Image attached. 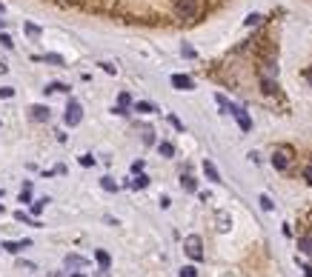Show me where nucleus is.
I'll use <instances>...</instances> for the list:
<instances>
[{
    "instance_id": "obj_33",
    "label": "nucleus",
    "mask_w": 312,
    "mask_h": 277,
    "mask_svg": "<svg viewBox=\"0 0 312 277\" xmlns=\"http://www.w3.org/2000/svg\"><path fill=\"white\" fill-rule=\"evenodd\" d=\"M304 180L312 186V166H307V169H304Z\"/></svg>"
},
{
    "instance_id": "obj_25",
    "label": "nucleus",
    "mask_w": 312,
    "mask_h": 277,
    "mask_svg": "<svg viewBox=\"0 0 312 277\" xmlns=\"http://www.w3.org/2000/svg\"><path fill=\"white\" fill-rule=\"evenodd\" d=\"M181 277H198V269L195 266H184L181 269Z\"/></svg>"
},
{
    "instance_id": "obj_20",
    "label": "nucleus",
    "mask_w": 312,
    "mask_h": 277,
    "mask_svg": "<svg viewBox=\"0 0 312 277\" xmlns=\"http://www.w3.org/2000/svg\"><path fill=\"white\" fill-rule=\"evenodd\" d=\"M298 249H301L304 254H310V257H312V237H301Z\"/></svg>"
},
{
    "instance_id": "obj_32",
    "label": "nucleus",
    "mask_w": 312,
    "mask_h": 277,
    "mask_svg": "<svg viewBox=\"0 0 312 277\" xmlns=\"http://www.w3.org/2000/svg\"><path fill=\"white\" fill-rule=\"evenodd\" d=\"M132 172H135V174L143 172V160H135V163H132Z\"/></svg>"
},
{
    "instance_id": "obj_4",
    "label": "nucleus",
    "mask_w": 312,
    "mask_h": 277,
    "mask_svg": "<svg viewBox=\"0 0 312 277\" xmlns=\"http://www.w3.org/2000/svg\"><path fill=\"white\" fill-rule=\"evenodd\" d=\"M0 249L9 252V254H17V252H23V249H32V240H29V237H26V240H3Z\"/></svg>"
},
{
    "instance_id": "obj_29",
    "label": "nucleus",
    "mask_w": 312,
    "mask_h": 277,
    "mask_svg": "<svg viewBox=\"0 0 312 277\" xmlns=\"http://www.w3.org/2000/svg\"><path fill=\"white\" fill-rule=\"evenodd\" d=\"M0 43H3L6 49H12V46H14V43H12V37H9V35H3V32H0Z\"/></svg>"
},
{
    "instance_id": "obj_3",
    "label": "nucleus",
    "mask_w": 312,
    "mask_h": 277,
    "mask_svg": "<svg viewBox=\"0 0 312 277\" xmlns=\"http://www.w3.org/2000/svg\"><path fill=\"white\" fill-rule=\"evenodd\" d=\"M175 12L181 14L184 20H192L198 14V3L195 0H178V3H175Z\"/></svg>"
},
{
    "instance_id": "obj_41",
    "label": "nucleus",
    "mask_w": 312,
    "mask_h": 277,
    "mask_svg": "<svg viewBox=\"0 0 312 277\" xmlns=\"http://www.w3.org/2000/svg\"><path fill=\"white\" fill-rule=\"evenodd\" d=\"M0 14H3V3H0Z\"/></svg>"
},
{
    "instance_id": "obj_7",
    "label": "nucleus",
    "mask_w": 312,
    "mask_h": 277,
    "mask_svg": "<svg viewBox=\"0 0 312 277\" xmlns=\"http://www.w3.org/2000/svg\"><path fill=\"white\" fill-rule=\"evenodd\" d=\"M49 117H52L49 106H32V120H37V123H46Z\"/></svg>"
},
{
    "instance_id": "obj_30",
    "label": "nucleus",
    "mask_w": 312,
    "mask_h": 277,
    "mask_svg": "<svg viewBox=\"0 0 312 277\" xmlns=\"http://www.w3.org/2000/svg\"><path fill=\"white\" fill-rule=\"evenodd\" d=\"M261 23V14H249V17H246V26H258Z\"/></svg>"
},
{
    "instance_id": "obj_12",
    "label": "nucleus",
    "mask_w": 312,
    "mask_h": 277,
    "mask_svg": "<svg viewBox=\"0 0 312 277\" xmlns=\"http://www.w3.org/2000/svg\"><path fill=\"white\" fill-rule=\"evenodd\" d=\"M181 186H184V192H198V180L192 174H184L181 177Z\"/></svg>"
},
{
    "instance_id": "obj_16",
    "label": "nucleus",
    "mask_w": 312,
    "mask_h": 277,
    "mask_svg": "<svg viewBox=\"0 0 312 277\" xmlns=\"http://www.w3.org/2000/svg\"><path fill=\"white\" fill-rule=\"evenodd\" d=\"M261 86H264L266 94H275V92H278V86H275V80H272V77H261Z\"/></svg>"
},
{
    "instance_id": "obj_44",
    "label": "nucleus",
    "mask_w": 312,
    "mask_h": 277,
    "mask_svg": "<svg viewBox=\"0 0 312 277\" xmlns=\"http://www.w3.org/2000/svg\"><path fill=\"white\" fill-rule=\"evenodd\" d=\"M0 197H3V192H0Z\"/></svg>"
},
{
    "instance_id": "obj_28",
    "label": "nucleus",
    "mask_w": 312,
    "mask_h": 277,
    "mask_svg": "<svg viewBox=\"0 0 312 277\" xmlns=\"http://www.w3.org/2000/svg\"><path fill=\"white\" fill-rule=\"evenodd\" d=\"M81 166H86V169H89V166H95V157H92V154H83V157H81Z\"/></svg>"
},
{
    "instance_id": "obj_10",
    "label": "nucleus",
    "mask_w": 312,
    "mask_h": 277,
    "mask_svg": "<svg viewBox=\"0 0 312 277\" xmlns=\"http://www.w3.org/2000/svg\"><path fill=\"white\" fill-rule=\"evenodd\" d=\"M95 260H98V266H101V272H106V269L112 266V257H109V252H104V249L95 252Z\"/></svg>"
},
{
    "instance_id": "obj_14",
    "label": "nucleus",
    "mask_w": 312,
    "mask_h": 277,
    "mask_svg": "<svg viewBox=\"0 0 312 277\" xmlns=\"http://www.w3.org/2000/svg\"><path fill=\"white\" fill-rule=\"evenodd\" d=\"M149 186V177L140 172V174H135V180H132V189H146Z\"/></svg>"
},
{
    "instance_id": "obj_2",
    "label": "nucleus",
    "mask_w": 312,
    "mask_h": 277,
    "mask_svg": "<svg viewBox=\"0 0 312 277\" xmlns=\"http://www.w3.org/2000/svg\"><path fill=\"white\" fill-rule=\"evenodd\" d=\"M81 117H83V109H81V103L72 97L69 106H66V115H63V123H66V126H78V123H81Z\"/></svg>"
},
{
    "instance_id": "obj_8",
    "label": "nucleus",
    "mask_w": 312,
    "mask_h": 277,
    "mask_svg": "<svg viewBox=\"0 0 312 277\" xmlns=\"http://www.w3.org/2000/svg\"><path fill=\"white\" fill-rule=\"evenodd\" d=\"M66 269H86V257H81V254H66Z\"/></svg>"
},
{
    "instance_id": "obj_37",
    "label": "nucleus",
    "mask_w": 312,
    "mask_h": 277,
    "mask_svg": "<svg viewBox=\"0 0 312 277\" xmlns=\"http://www.w3.org/2000/svg\"><path fill=\"white\" fill-rule=\"evenodd\" d=\"M3 26H6V20H3V14H0V29H3Z\"/></svg>"
},
{
    "instance_id": "obj_38",
    "label": "nucleus",
    "mask_w": 312,
    "mask_h": 277,
    "mask_svg": "<svg viewBox=\"0 0 312 277\" xmlns=\"http://www.w3.org/2000/svg\"><path fill=\"white\" fill-rule=\"evenodd\" d=\"M69 277H86V275H81V272H78V275H69Z\"/></svg>"
},
{
    "instance_id": "obj_13",
    "label": "nucleus",
    "mask_w": 312,
    "mask_h": 277,
    "mask_svg": "<svg viewBox=\"0 0 312 277\" xmlns=\"http://www.w3.org/2000/svg\"><path fill=\"white\" fill-rule=\"evenodd\" d=\"M14 220H17V223H26V226H43L40 220H32L26 211H14Z\"/></svg>"
},
{
    "instance_id": "obj_36",
    "label": "nucleus",
    "mask_w": 312,
    "mask_h": 277,
    "mask_svg": "<svg viewBox=\"0 0 312 277\" xmlns=\"http://www.w3.org/2000/svg\"><path fill=\"white\" fill-rule=\"evenodd\" d=\"M304 275H307V277H312V269H310V266H304Z\"/></svg>"
},
{
    "instance_id": "obj_19",
    "label": "nucleus",
    "mask_w": 312,
    "mask_h": 277,
    "mask_svg": "<svg viewBox=\"0 0 312 277\" xmlns=\"http://www.w3.org/2000/svg\"><path fill=\"white\" fill-rule=\"evenodd\" d=\"M20 203H32V183H23V189H20Z\"/></svg>"
},
{
    "instance_id": "obj_22",
    "label": "nucleus",
    "mask_w": 312,
    "mask_h": 277,
    "mask_svg": "<svg viewBox=\"0 0 312 277\" xmlns=\"http://www.w3.org/2000/svg\"><path fill=\"white\" fill-rule=\"evenodd\" d=\"M23 32H26L29 37H37V35H40V26H35V23H26V26H23Z\"/></svg>"
},
{
    "instance_id": "obj_17",
    "label": "nucleus",
    "mask_w": 312,
    "mask_h": 277,
    "mask_svg": "<svg viewBox=\"0 0 312 277\" xmlns=\"http://www.w3.org/2000/svg\"><path fill=\"white\" fill-rule=\"evenodd\" d=\"M135 112H140V115H152V112H155V106L146 103V100H140V103H135Z\"/></svg>"
},
{
    "instance_id": "obj_31",
    "label": "nucleus",
    "mask_w": 312,
    "mask_h": 277,
    "mask_svg": "<svg viewBox=\"0 0 312 277\" xmlns=\"http://www.w3.org/2000/svg\"><path fill=\"white\" fill-rule=\"evenodd\" d=\"M12 94H14L12 86H3V89H0V97H12Z\"/></svg>"
},
{
    "instance_id": "obj_18",
    "label": "nucleus",
    "mask_w": 312,
    "mask_h": 277,
    "mask_svg": "<svg viewBox=\"0 0 312 277\" xmlns=\"http://www.w3.org/2000/svg\"><path fill=\"white\" fill-rule=\"evenodd\" d=\"M158 151H161V157H172L175 146H172V143H158Z\"/></svg>"
},
{
    "instance_id": "obj_26",
    "label": "nucleus",
    "mask_w": 312,
    "mask_h": 277,
    "mask_svg": "<svg viewBox=\"0 0 312 277\" xmlns=\"http://www.w3.org/2000/svg\"><path fill=\"white\" fill-rule=\"evenodd\" d=\"M215 100H218V106H220V109H223V112H232L229 100H226V97H223V94H218V97H215Z\"/></svg>"
},
{
    "instance_id": "obj_23",
    "label": "nucleus",
    "mask_w": 312,
    "mask_h": 277,
    "mask_svg": "<svg viewBox=\"0 0 312 277\" xmlns=\"http://www.w3.org/2000/svg\"><path fill=\"white\" fill-rule=\"evenodd\" d=\"M101 186H104L106 192H117V183L112 180V177H104V180H101Z\"/></svg>"
},
{
    "instance_id": "obj_9",
    "label": "nucleus",
    "mask_w": 312,
    "mask_h": 277,
    "mask_svg": "<svg viewBox=\"0 0 312 277\" xmlns=\"http://www.w3.org/2000/svg\"><path fill=\"white\" fill-rule=\"evenodd\" d=\"M272 166H275L278 172H284V169H287V166H289V157H287V151H275V154H272Z\"/></svg>"
},
{
    "instance_id": "obj_40",
    "label": "nucleus",
    "mask_w": 312,
    "mask_h": 277,
    "mask_svg": "<svg viewBox=\"0 0 312 277\" xmlns=\"http://www.w3.org/2000/svg\"><path fill=\"white\" fill-rule=\"evenodd\" d=\"M3 211H6V208H3V206H0V214H3Z\"/></svg>"
},
{
    "instance_id": "obj_27",
    "label": "nucleus",
    "mask_w": 312,
    "mask_h": 277,
    "mask_svg": "<svg viewBox=\"0 0 312 277\" xmlns=\"http://www.w3.org/2000/svg\"><path fill=\"white\" fill-rule=\"evenodd\" d=\"M46 63H55V66H63V58H60V55H46Z\"/></svg>"
},
{
    "instance_id": "obj_15",
    "label": "nucleus",
    "mask_w": 312,
    "mask_h": 277,
    "mask_svg": "<svg viewBox=\"0 0 312 277\" xmlns=\"http://www.w3.org/2000/svg\"><path fill=\"white\" fill-rule=\"evenodd\" d=\"M49 203H52L49 197H40V200H35V203H32V214H40V211H43V208H46Z\"/></svg>"
},
{
    "instance_id": "obj_43",
    "label": "nucleus",
    "mask_w": 312,
    "mask_h": 277,
    "mask_svg": "<svg viewBox=\"0 0 312 277\" xmlns=\"http://www.w3.org/2000/svg\"><path fill=\"white\" fill-rule=\"evenodd\" d=\"M101 277H109V275H106V272H104V275H101Z\"/></svg>"
},
{
    "instance_id": "obj_5",
    "label": "nucleus",
    "mask_w": 312,
    "mask_h": 277,
    "mask_svg": "<svg viewBox=\"0 0 312 277\" xmlns=\"http://www.w3.org/2000/svg\"><path fill=\"white\" fill-rule=\"evenodd\" d=\"M232 115H235V120H238V126H241V132H249V129H252V117L246 115L243 109H238V106H232Z\"/></svg>"
},
{
    "instance_id": "obj_1",
    "label": "nucleus",
    "mask_w": 312,
    "mask_h": 277,
    "mask_svg": "<svg viewBox=\"0 0 312 277\" xmlns=\"http://www.w3.org/2000/svg\"><path fill=\"white\" fill-rule=\"evenodd\" d=\"M184 249H186V254H189L192 260H204V243H201L198 234H189V237H186Z\"/></svg>"
},
{
    "instance_id": "obj_6",
    "label": "nucleus",
    "mask_w": 312,
    "mask_h": 277,
    "mask_svg": "<svg viewBox=\"0 0 312 277\" xmlns=\"http://www.w3.org/2000/svg\"><path fill=\"white\" fill-rule=\"evenodd\" d=\"M172 86L178 89V92H189L195 83H192V77H189V74H172Z\"/></svg>"
},
{
    "instance_id": "obj_21",
    "label": "nucleus",
    "mask_w": 312,
    "mask_h": 277,
    "mask_svg": "<svg viewBox=\"0 0 312 277\" xmlns=\"http://www.w3.org/2000/svg\"><path fill=\"white\" fill-rule=\"evenodd\" d=\"M43 92H69V86H66V83H49L46 89H43Z\"/></svg>"
},
{
    "instance_id": "obj_11",
    "label": "nucleus",
    "mask_w": 312,
    "mask_h": 277,
    "mask_svg": "<svg viewBox=\"0 0 312 277\" xmlns=\"http://www.w3.org/2000/svg\"><path fill=\"white\" fill-rule=\"evenodd\" d=\"M204 174H207L212 183H218V180H220V174H218V169H215V163H212V160L204 163Z\"/></svg>"
},
{
    "instance_id": "obj_39",
    "label": "nucleus",
    "mask_w": 312,
    "mask_h": 277,
    "mask_svg": "<svg viewBox=\"0 0 312 277\" xmlns=\"http://www.w3.org/2000/svg\"><path fill=\"white\" fill-rule=\"evenodd\" d=\"M307 80H312V71H307Z\"/></svg>"
},
{
    "instance_id": "obj_42",
    "label": "nucleus",
    "mask_w": 312,
    "mask_h": 277,
    "mask_svg": "<svg viewBox=\"0 0 312 277\" xmlns=\"http://www.w3.org/2000/svg\"><path fill=\"white\" fill-rule=\"evenodd\" d=\"M52 277H63V275H52Z\"/></svg>"
},
{
    "instance_id": "obj_34",
    "label": "nucleus",
    "mask_w": 312,
    "mask_h": 277,
    "mask_svg": "<svg viewBox=\"0 0 312 277\" xmlns=\"http://www.w3.org/2000/svg\"><path fill=\"white\" fill-rule=\"evenodd\" d=\"M181 52H184V58H195V49H192V46H184Z\"/></svg>"
},
{
    "instance_id": "obj_24",
    "label": "nucleus",
    "mask_w": 312,
    "mask_h": 277,
    "mask_svg": "<svg viewBox=\"0 0 312 277\" xmlns=\"http://www.w3.org/2000/svg\"><path fill=\"white\" fill-rule=\"evenodd\" d=\"M258 203H261V208H264V211H272V208H275V203H272L266 195H261V200H258Z\"/></svg>"
},
{
    "instance_id": "obj_35",
    "label": "nucleus",
    "mask_w": 312,
    "mask_h": 277,
    "mask_svg": "<svg viewBox=\"0 0 312 277\" xmlns=\"http://www.w3.org/2000/svg\"><path fill=\"white\" fill-rule=\"evenodd\" d=\"M143 143H146V146H152V143H155V135H152V132H146V135H143Z\"/></svg>"
}]
</instances>
